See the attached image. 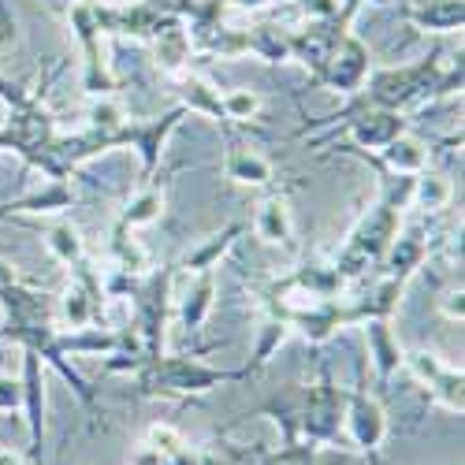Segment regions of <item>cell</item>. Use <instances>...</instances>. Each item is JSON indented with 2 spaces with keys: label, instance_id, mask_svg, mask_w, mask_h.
<instances>
[{
  "label": "cell",
  "instance_id": "37",
  "mask_svg": "<svg viewBox=\"0 0 465 465\" xmlns=\"http://www.w3.org/2000/svg\"><path fill=\"white\" fill-rule=\"evenodd\" d=\"M261 465H317V443H305V440L283 443L280 450L261 454Z\"/></svg>",
  "mask_w": 465,
  "mask_h": 465
},
{
  "label": "cell",
  "instance_id": "41",
  "mask_svg": "<svg viewBox=\"0 0 465 465\" xmlns=\"http://www.w3.org/2000/svg\"><path fill=\"white\" fill-rule=\"evenodd\" d=\"M443 313H447V321H458V324H461V317H465V305H461V287H458V291H450V294L443 298Z\"/></svg>",
  "mask_w": 465,
  "mask_h": 465
},
{
  "label": "cell",
  "instance_id": "2",
  "mask_svg": "<svg viewBox=\"0 0 465 465\" xmlns=\"http://www.w3.org/2000/svg\"><path fill=\"white\" fill-rule=\"evenodd\" d=\"M138 387L145 395H161V399H202L216 391L220 383H242L250 380L246 369H216L198 358H183V354H157L145 358L138 369Z\"/></svg>",
  "mask_w": 465,
  "mask_h": 465
},
{
  "label": "cell",
  "instance_id": "24",
  "mask_svg": "<svg viewBox=\"0 0 465 465\" xmlns=\"http://www.w3.org/2000/svg\"><path fill=\"white\" fill-rule=\"evenodd\" d=\"M127 346V339L120 331H112L104 324H90V328H74V331H60V351L71 354H90V358H112Z\"/></svg>",
  "mask_w": 465,
  "mask_h": 465
},
{
  "label": "cell",
  "instance_id": "18",
  "mask_svg": "<svg viewBox=\"0 0 465 465\" xmlns=\"http://www.w3.org/2000/svg\"><path fill=\"white\" fill-rule=\"evenodd\" d=\"M339 149L342 153H358V157L372 161L383 175H417V172L429 168V142L413 138L410 131H402L399 138H391V142H387L376 153V157H369V153H361V149H346V145H339Z\"/></svg>",
  "mask_w": 465,
  "mask_h": 465
},
{
  "label": "cell",
  "instance_id": "26",
  "mask_svg": "<svg viewBox=\"0 0 465 465\" xmlns=\"http://www.w3.org/2000/svg\"><path fill=\"white\" fill-rule=\"evenodd\" d=\"M253 231L257 239L268 242V246H291L294 239V220H291V205L283 193H272L253 216Z\"/></svg>",
  "mask_w": 465,
  "mask_h": 465
},
{
  "label": "cell",
  "instance_id": "1",
  "mask_svg": "<svg viewBox=\"0 0 465 465\" xmlns=\"http://www.w3.org/2000/svg\"><path fill=\"white\" fill-rule=\"evenodd\" d=\"M450 94H461V56L458 64H443V49H432L424 60L417 64H406V67H383V71H369V79L361 83V90L354 94L351 108L342 115H328L324 124H335V120H346L354 115L358 108H387V112H417L424 104H432L440 97H450Z\"/></svg>",
  "mask_w": 465,
  "mask_h": 465
},
{
  "label": "cell",
  "instance_id": "38",
  "mask_svg": "<svg viewBox=\"0 0 465 465\" xmlns=\"http://www.w3.org/2000/svg\"><path fill=\"white\" fill-rule=\"evenodd\" d=\"M30 94H34L30 79H8V74H0V104L5 108H19Z\"/></svg>",
  "mask_w": 465,
  "mask_h": 465
},
{
  "label": "cell",
  "instance_id": "28",
  "mask_svg": "<svg viewBox=\"0 0 465 465\" xmlns=\"http://www.w3.org/2000/svg\"><path fill=\"white\" fill-rule=\"evenodd\" d=\"M402 291H406V283H402V280H395V276H383V280L376 283L372 298L354 302V305H346V317H351V324H361V321H372V317H380V321H391V317H395V309H399Z\"/></svg>",
  "mask_w": 465,
  "mask_h": 465
},
{
  "label": "cell",
  "instance_id": "30",
  "mask_svg": "<svg viewBox=\"0 0 465 465\" xmlns=\"http://www.w3.org/2000/svg\"><path fill=\"white\" fill-rule=\"evenodd\" d=\"M213 298H216V276H213V272L193 276V283H190V291L183 294V305H179V321H183V328H186L190 335L202 331V324L209 321Z\"/></svg>",
  "mask_w": 465,
  "mask_h": 465
},
{
  "label": "cell",
  "instance_id": "43",
  "mask_svg": "<svg viewBox=\"0 0 465 465\" xmlns=\"http://www.w3.org/2000/svg\"><path fill=\"white\" fill-rule=\"evenodd\" d=\"M0 465H26L19 450H8V447H0Z\"/></svg>",
  "mask_w": 465,
  "mask_h": 465
},
{
  "label": "cell",
  "instance_id": "27",
  "mask_svg": "<svg viewBox=\"0 0 465 465\" xmlns=\"http://www.w3.org/2000/svg\"><path fill=\"white\" fill-rule=\"evenodd\" d=\"M246 53L264 64L291 60V26L283 23H253L246 30Z\"/></svg>",
  "mask_w": 465,
  "mask_h": 465
},
{
  "label": "cell",
  "instance_id": "11",
  "mask_svg": "<svg viewBox=\"0 0 465 465\" xmlns=\"http://www.w3.org/2000/svg\"><path fill=\"white\" fill-rule=\"evenodd\" d=\"M342 429L361 454L376 458L387 440V413H383L380 399L369 395L365 387H351V391H346V410H342Z\"/></svg>",
  "mask_w": 465,
  "mask_h": 465
},
{
  "label": "cell",
  "instance_id": "4",
  "mask_svg": "<svg viewBox=\"0 0 465 465\" xmlns=\"http://www.w3.org/2000/svg\"><path fill=\"white\" fill-rule=\"evenodd\" d=\"M56 134H60L56 131V115L45 104V90L37 86L19 108H8V124L0 127V149L19 153L26 168L42 172Z\"/></svg>",
  "mask_w": 465,
  "mask_h": 465
},
{
  "label": "cell",
  "instance_id": "36",
  "mask_svg": "<svg viewBox=\"0 0 465 465\" xmlns=\"http://www.w3.org/2000/svg\"><path fill=\"white\" fill-rule=\"evenodd\" d=\"M127 120H131V115H127L124 101L115 97V94H108V97H94V104H90V124H86V127H97V131H112V134H120Z\"/></svg>",
  "mask_w": 465,
  "mask_h": 465
},
{
  "label": "cell",
  "instance_id": "35",
  "mask_svg": "<svg viewBox=\"0 0 465 465\" xmlns=\"http://www.w3.org/2000/svg\"><path fill=\"white\" fill-rule=\"evenodd\" d=\"M220 104H223V120L227 124H250V120L261 115V94L250 90V86L220 94Z\"/></svg>",
  "mask_w": 465,
  "mask_h": 465
},
{
  "label": "cell",
  "instance_id": "20",
  "mask_svg": "<svg viewBox=\"0 0 465 465\" xmlns=\"http://www.w3.org/2000/svg\"><path fill=\"white\" fill-rule=\"evenodd\" d=\"M74 190L67 179H49L42 190H30L15 202H5L0 205V216H56V213H67L74 209Z\"/></svg>",
  "mask_w": 465,
  "mask_h": 465
},
{
  "label": "cell",
  "instance_id": "22",
  "mask_svg": "<svg viewBox=\"0 0 465 465\" xmlns=\"http://www.w3.org/2000/svg\"><path fill=\"white\" fill-rule=\"evenodd\" d=\"M164 205H168V183H161L157 175H153L149 183L138 186V193L127 202V209L115 216V227H124V231L149 227V223H157L164 216Z\"/></svg>",
  "mask_w": 465,
  "mask_h": 465
},
{
  "label": "cell",
  "instance_id": "7",
  "mask_svg": "<svg viewBox=\"0 0 465 465\" xmlns=\"http://www.w3.org/2000/svg\"><path fill=\"white\" fill-rule=\"evenodd\" d=\"M67 12V23L79 37V53H83V90L90 97H108L115 90V74H112V64H108V53H104V30L97 26V15H94V5L86 0H74Z\"/></svg>",
  "mask_w": 465,
  "mask_h": 465
},
{
  "label": "cell",
  "instance_id": "40",
  "mask_svg": "<svg viewBox=\"0 0 465 465\" xmlns=\"http://www.w3.org/2000/svg\"><path fill=\"white\" fill-rule=\"evenodd\" d=\"M227 5V12H246V15H257V12H264V8H272L276 0H223Z\"/></svg>",
  "mask_w": 465,
  "mask_h": 465
},
{
  "label": "cell",
  "instance_id": "13",
  "mask_svg": "<svg viewBox=\"0 0 465 465\" xmlns=\"http://www.w3.org/2000/svg\"><path fill=\"white\" fill-rule=\"evenodd\" d=\"M402 131H410V120L402 112H387V108H358L354 115H346V134L351 145L346 149H369L380 153L391 138H399Z\"/></svg>",
  "mask_w": 465,
  "mask_h": 465
},
{
  "label": "cell",
  "instance_id": "33",
  "mask_svg": "<svg viewBox=\"0 0 465 465\" xmlns=\"http://www.w3.org/2000/svg\"><path fill=\"white\" fill-rule=\"evenodd\" d=\"M45 246H49V253H53L60 264H67V268H74L79 261H86L83 231L74 227V223H67V220H60V223H49V227H45Z\"/></svg>",
  "mask_w": 465,
  "mask_h": 465
},
{
  "label": "cell",
  "instance_id": "23",
  "mask_svg": "<svg viewBox=\"0 0 465 465\" xmlns=\"http://www.w3.org/2000/svg\"><path fill=\"white\" fill-rule=\"evenodd\" d=\"M175 104H183L186 112H198V115H205V120H216V124H223L227 127V120H223V104H220V90L205 79V74H198V71H183L179 79H175Z\"/></svg>",
  "mask_w": 465,
  "mask_h": 465
},
{
  "label": "cell",
  "instance_id": "46",
  "mask_svg": "<svg viewBox=\"0 0 465 465\" xmlns=\"http://www.w3.org/2000/svg\"><path fill=\"white\" fill-rule=\"evenodd\" d=\"M0 157H5V149H0Z\"/></svg>",
  "mask_w": 465,
  "mask_h": 465
},
{
  "label": "cell",
  "instance_id": "14",
  "mask_svg": "<svg viewBox=\"0 0 465 465\" xmlns=\"http://www.w3.org/2000/svg\"><path fill=\"white\" fill-rule=\"evenodd\" d=\"M94 15H97V26H101L104 34L134 37V42H149L153 30L161 26V19H164L168 12L145 5V0H138V5H104V0H97Z\"/></svg>",
  "mask_w": 465,
  "mask_h": 465
},
{
  "label": "cell",
  "instance_id": "42",
  "mask_svg": "<svg viewBox=\"0 0 465 465\" xmlns=\"http://www.w3.org/2000/svg\"><path fill=\"white\" fill-rule=\"evenodd\" d=\"M15 280H19L15 264H12V261H5V257H0V287H8V283H15Z\"/></svg>",
  "mask_w": 465,
  "mask_h": 465
},
{
  "label": "cell",
  "instance_id": "39",
  "mask_svg": "<svg viewBox=\"0 0 465 465\" xmlns=\"http://www.w3.org/2000/svg\"><path fill=\"white\" fill-rule=\"evenodd\" d=\"M23 410V383L8 372H0V413H12Z\"/></svg>",
  "mask_w": 465,
  "mask_h": 465
},
{
  "label": "cell",
  "instance_id": "34",
  "mask_svg": "<svg viewBox=\"0 0 465 465\" xmlns=\"http://www.w3.org/2000/svg\"><path fill=\"white\" fill-rule=\"evenodd\" d=\"M291 339V328L280 321V317H268L257 331V342H253V361L246 365V376H257L261 369H268V361H272L280 354V346Z\"/></svg>",
  "mask_w": 465,
  "mask_h": 465
},
{
  "label": "cell",
  "instance_id": "44",
  "mask_svg": "<svg viewBox=\"0 0 465 465\" xmlns=\"http://www.w3.org/2000/svg\"><path fill=\"white\" fill-rule=\"evenodd\" d=\"M45 5H49L53 12H64V5H60V0H45Z\"/></svg>",
  "mask_w": 465,
  "mask_h": 465
},
{
  "label": "cell",
  "instance_id": "8",
  "mask_svg": "<svg viewBox=\"0 0 465 465\" xmlns=\"http://www.w3.org/2000/svg\"><path fill=\"white\" fill-rule=\"evenodd\" d=\"M186 115H190V112H186L183 104H175V108H168V112H161V115H153V120H127V124H124L120 142H124V145H134L138 161H142V183H149L153 175L161 172V161H164V153H168V142H172V134L183 127Z\"/></svg>",
  "mask_w": 465,
  "mask_h": 465
},
{
  "label": "cell",
  "instance_id": "21",
  "mask_svg": "<svg viewBox=\"0 0 465 465\" xmlns=\"http://www.w3.org/2000/svg\"><path fill=\"white\" fill-rule=\"evenodd\" d=\"M287 324H291V331H298L309 346H324L339 328L351 324V317H346V305H339V298H331V302H321V305L302 309V313H294Z\"/></svg>",
  "mask_w": 465,
  "mask_h": 465
},
{
  "label": "cell",
  "instance_id": "15",
  "mask_svg": "<svg viewBox=\"0 0 465 465\" xmlns=\"http://www.w3.org/2000/svg\"><path fill=\"white\" fill-rule=\"evenodd\" d=\"M399 15L417 34H458L465 23V0H399Z\"/></svg>",
  "mask_w": 465,
  "mask_h": 465
},
{
  "label": "cell",
  "instance_id": "31",
  "mask_svg": "<svg viewBox=\"0 0 465 465\" xmlns=\"http://www.w3.org/2000/svg\"><path fill=\"white\" fill-rule=\"evenodd\" d=\"M227 179H235L239 186H268L276 179V168L268 157H261L257 149H231L223 161Z\"/></svg>",
  "mask_w": 465,
  "mask_h": 465
},
{
  "label": "cell",
  "instance_id": "16",
  "mask_svg": "<svg viewBox=\"0 0 465 465\" xmlns=\"http://www.w3.org/2000/svg\"><path fill=\"white\" fill-rule=\"evenodd\" d=\"M153 56H157V67L168 74V79H179L183 71H190V56H193V42L183 15H164L161 26L149 37Z\"/></svg>",
  "mask_w": 465,
  "mask_h": 465
},
{
  "label": "cell",
  "instance_id": "5",
  "mask_svg": "<svg viewBox=\"0 0 465 465\" xmlns=\"http://www.w3.org/2000/svg\"><path fill=\"white\" fill-rule=\"evenodd\" d=\"M346 391L331 380V369L321 361V380L305 391H294V429L305 443H335L342 432Z\"/></svg>",
  "mask_w": 465,
  "mask_h": 465
},
{
  "label": "cell",
  "instance_id": "25",
  "mask_svg": "<svg viewBox=\"0 0 465 465\" xmlns=\"http://www.w3.org/2000/svg\"><path fill=\"white\" fill-rule=\"evenodd\" d=\"M246 231V223L242 220H235V223H227L223 231H216V235H209V239H202L198 246H193L183 261H179V268L186 276H202V272H213V268L227 257V250L235 246V239Z\"/></svg>",
  "mask_w": 465,
  "mask_h": 465
},
{
  "label": "cell",
  "instance_id": "10",
  "mask_svg": "<svg viewBox=\"0 0 465 465\" xmlns=\"http://www.w3.org/2000/svg\"><path fill=\"white\" fill-rule=\"evenodd\" d=\"M402 369H410V376L429 391L432 402H440L450 413L465 410V391H461V369H450L440 354L432 351H406L402 354Z\"/></svg>",
  "mask_w": 465,
  "mask_h": 465
},
{
  "label": "cell",
  "instance_id": "32",
  "mask_svg": "<svg viewBox=\"0 0 465 465\" xmlns=\"http://www.w3.org/2000/svg\"><path fill=\"white\" fill-rule=\"evenodd\" d=\"M450 198H454V186H450L443 175H436V172H429V168L413 175V190H410V205H413V209L440 213V209L450 205Z\"/></svg>",
  "mask_w": 465,
  "mask_h": 465
},
{
  "label": "cell",
  "instance_id": "19",
  "mask_svg": "<svg viewBox=\"0 0 465 465\" xmlns=\"http://www.w3.org/2000/svg\"><path fill=\"white\" fill-rule=\"evenodd\" d=\"M361 331H365V351H369V361L376 369V380L387 387L391 376L402 369V354H406L402 342L391 331V321H380V317L361 321Z\"/></svg>",
  "mask_w": 465,
  "mask_h": 465
},
{
  "label": "cell",
  "instance_id": "9",
  "mask_svg": "<svg viewBox=\"0 0 465 465\" xmlns=\"http://www.w3.org/2000/svg\"><path fill=\"white\" fill-rule=\"evenodd\" d=\"M369 71H372V53H369V45L361 42V37L351 30V34H342V42L331 49V56L321 67V74H317V79H309V83L321 86V90H331V94L354 97L361 90V83L369 79Z\"/></svg>",
  "mask_w": 465,
  "mask_h": 465
},
{
  "label": "cell",
  "instance_id": "45",
  "mask_svg": "<svg viewBox=\"0 0 465 465\" xmlns=\"http://www.w3.org/2000/svg\"><path fill=\"white\" fill-rule=\"evenodd\" d=\"M86 5H97V0H86Z\"/></svg>",
  "mask_w": 465,
  "mask_h": 465
},
{
  "label": "cell",
  "instance_id": "12",
  "mask_svg": "<svg viewBox=\"0 0 465 465\" xmlns=\"http://www.w3.org/2000/svg\"><path fill=\"white\" fill-rule=\"evenodd\" d=\"M23 413L30 429V461L42 465L45 458V361L34 351H23Z\"/></svg>",
  "mask_w": 465,
  "mask_h": 465
},
{
  "label": "cell",
  "instance_id": "17",
  "mask_svg": "<svg viewBox=\"0 0 465 465\" xmlns=\"http://www.w3.org/2000/svg\"><path fill=\"white\" fill-rule=\"evenodd\" d=\"M432 253V242H429V223H410V227H399V235L395 242L387 246V257H383V268H387V276H395V280H410L417 276L424 261H429Z\"/></svg>",
  "mask_w": 465,
  "mask_h": 465
},
{
  "label": "cell",
  "instance_id": "6",
  "mask_svg": "<svg viewBox=\"0 0 465 465\" xmlns=\"http://www.w3.org/2000/svg\"><path fill=\"white\" fill-rule=\"evenodd\" d=\"M172 280H175V268H161V272L142 276V283H134V291H131L142 361L157 358L164 346V328H168V313H172Z\"/></svg>",
  "mask_w": 465,
  "mask_h": 465
},
{
  "label": "cell",
  "instance_id": "29",
  "mask_svg": "<svg viewBox=\"0 0 465 465\" xmlns=\"http://www.w3.org/2000/svg\"><path fill=\"white\" fill-rule=\"evenodd\" d=\"M108 257H112V264L120 268L124 276H131V280H142V276L153 272V268H149V253H145V246L134 239V231H124V227H115V223H112V231H108Z\"/></svg>",
  "mask_w": 465,
  "mask_h": 465
},
{
  "label": "cell",
  "instance_id": "3",
  "mask_svg": "<svg viewBox=\"0 0 465 465\" xmlns=\"http://www.w3.org/2000/svg\"><path fill=\"white\" fill-rule=\"evenodd\" d=\"M402 205L399 202H391V198H380L361 220H358V227L351 231V239L342 242V250L335 253V276L342 280V283H351V280H361L369 268H376V264H383V257H387V246L395 242V235H399V227H402Z\"/></svg>",
  "mask_w": 465,
  "mask_h": 465
}]
</instances>
